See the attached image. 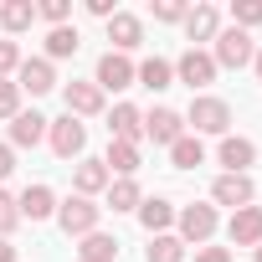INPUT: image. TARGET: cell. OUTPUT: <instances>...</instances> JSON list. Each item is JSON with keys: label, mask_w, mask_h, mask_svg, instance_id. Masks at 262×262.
<instances>
[{"label": "cell", "mask_w": 262, "mask_h": 262, "mask_svg": "<svg viewBox=\"0 0 262 262\" xmlns=\"http://www.w3.org/2000/svg\"><path fill=\"white\" fill-rule=\"evenodd\" d=\"M185 123L195 128V139H201V134H221V139H226V128H231V108H226L221 98H206V93H201V98L190 103V118H185Z\"/></svg>", "instance_id": "6da1fadb"}, {"label": "cell", "mask_w": 262, "mask_h": 262, "mask_svg": "<svg viewBox=\"0 0 262 262\" xmlns=\"http://www.w3.org/2000/svg\"><path fill=\"white\" fill-rule=\"evenodd\" d=\"M252 57H257V47H252L247 31H236V26L216 31V52H211L216 67H252Z\"/></svg>", "instance_id": "7a4b0ae2"}, {"label": "cell", "mask_w": 262, "mask_h": 262, "mask_svg": "<svg viewBox=\"0 0 262 262\" xmlns=\"http://www.w3.org/2000/svg\"><path fill=\"white\" fill-rule=\"evenodd\" d=\"M98 216H103V206H93L88 195H67V201L57 206V221H62L67 236H88V231H98Z\"/></svg>", "instance_id": "3957f363"}, {"label": "cell", "mask_w": 262, "mask_h": 262, "mask_svg": "<svg viewBox=\"0 0 262 262\" xmlns=\"http://www.w3.org/2000/svg\"><path fill=\"white\" fill-rule=\"evenodd\" d=\"M47 139H52V155H57V160H77V155L88 149V128L67 113V118L47 123Z\"/></svg>", "instance_id": "277c9868"}, {"label": "cell", "mask_w": 262, "mask_h": 262, "mask_svg": "<svg viewBox=\"0 0 262 262\" xmlns=\"http://www.w3.org/2000/svg\"><path fill=\"white\" fill-rule=\"evenodd\" d=\"M175 77L190 88V93H201V88H211L216 82V62H211V52H201V47H190L180 62H175Z\"/></svg>", "instance_id": "5b68a950"}, {"label": "cell", "mask_w": 262, "mask_h": 262, "mask_svg": "<svg viewBox=\"0 0 262 262\" xmlns=\"http://www.w3.org/2000/svg\"><path fill=\"white\" fill-rule=\"evenodd\" d=\"M21 93H31V98H41V93H52L57 88V72H52V62L47 57H21V67H16V77H11Z\"/></svg>", "instance_id": "8992f818"}, {"label": "cell", "mask_w": 262, "mask_h": 262, "mask_svg": "<svg viewBox=\"0 0 262 262\" xmlns=\"http://www.w3.org/2000/svg\"><path fill=\"white\" fill-rule=\"evenodd\" d=\"M175 226H180V242L206 247L216 231V206H185V211H175Z\"/></svg>", "instance_id": "52a82bcc"}, {"label": "cell", "mask_w": 262, "mask_h": 262, "mask_svg": "<svg viewBox=\"0 0 262 262\" xmlns=\"http://www.w3.org/2000/svg\"><path fill=\"white\" fill-rule=\"evenodd\" d=\"M93 82H98V93H123V88H134V62L118 57V52H103Z\"/></svg>", "instance_id": "ba28073f"}, {"label": "cell", "mask_w": 262, "mask_h": 262, "mask_svg": "<svg viewBox=\"0 0 262 262\" xmlns=\"http://www.w3.org/2000/svg\"><path fill=\"white\" fill-rule=\"evenodd\" d=\"M211 201H216V206H231V211H242V206H252V201H257V185H252V175H216V185H211Z\"/></svg>", "instance_id": "9c48e42d"}, {"label": "cell", "mask_w": 262, "mask_h": 262, "mask_svg": "<svg viewBox=\"0 0 262 262\" xmlns=\"http://www.w3.org/2000/svg\"><path fill=\"white\" fill-rule=\"evenodd\" d=\"M226 236H231V247H262V206H242V211H231Z\"/></svg>", "instance_id": "30bf717a"}, {"label": "cell", "mask_w": 262, "mask_h": 262, "mask_svg": "<svg viewBox=\"0 0 262 262\" xmlns=\"http://www.w3.org/2000/svg\"><path fill=\"white\" fill-rule=\"evenodd\" d=\"M216 160L226 165V175H247V165H257V144L242 139V134H226L221 149H216Z\"/></svg>", "instance_id": "8fae6325"}, {"label": "cell", "mask_w": 262, "mask_h": 262, "mask_svg": "<svg viewBox=\"0 0 262 262\" xmlns=\"http://www.w3.org/2000/svg\"><path fill=\"white\" fill-rule=\"evenodd\" d=\"M108 134L123 139V144H139V139H144V113H139L134 103H118V108L108 113Z\"/></svg>", "instance_id": "7c38bea8"}, {"label": "cell", "mask_w": 262, "mask_h": 262, "mask_svg": "<svg viewBox=\"0 0 262 262\" xmlns=\"http://www.w3.org/2000/svg\"><path fill=\"white\" fill-rule=\"evenodd\" d=\"M16 211H21L26 221H47V216H57V195H52V185H26V190L16 195Z\"/></svg>", "instance_id": "4fadbf2b"}, {"label": "cell", "mask_w": 262, "mask_h": 262, "mask_svg": "<svg viewBox=\"0 0 262 262\" xmlns=\"http://www.w3.org/2000/svg\"><path fill=\"white\" fill-rule=\"evenodd\" d=\"M185 134V118L175 113V108H155L149 118H144V139H155V144H175Z\"/></svg>", "instance_id": "5bb4252c"}, {"label": "cell", "mask_w": 262, "mask_h": 262, "mask_svg": "<svg viewBox=\"0 0 262 262\" xmlns=\"http://www.w3.org/2000/svg\"><path fill=\"white\" fill-rule=\"evenodd\" d=\"M108 41H113V52H118V57H123V52H134V47L144 41V26H139V16L113 11V21H108Z\"/></svg>", "instance_id": "9a60e30c"}, {"label": "cell", "mask_w": 262, "mask_h": 262, "mask_svg": "<svg viewBox=\"0 0 262 262\" xmlns=\"http://www.w3.org/2000/svg\"><path fill=\"white\" fill-rule=\"evenodd\" d=\"M47 123L52 118H41V113H16L11 118V149H36L47 139Z\"/></svg>", "instance_id": "2e32d148"}, {"label": "cell", "mask_w": 262, "mask_h": 262, "mask_svg": "<svg viewBox=\"0 0 262 262\" xmlns=\"http://www.w3.org/2000/svg\"><path fill=\"white\" fill-rule=\"evenodd\" d=\"M67 113H72V118H93V113H103V93H98V82H67Z\"/></svg>", "instance_id": "e0dca14e"}, {"label": "cell", "mask_w": 262, "mask_h": 262, "mask_svg": "<svg viewBox=\"0 0 262 262\" xmlns=\"http://www.w3.org/2000/svg\"><path fill=\"white\" fill-rule=\"evenodd\" d=\"M139 221H144L149 236H165V231L175 226V206H170L165 195H149V201H139Z\"/></svg>", "instance_id": "ac0fdd59"}, {"label": "cell", "mask_w": 262, "mask_h": 262, "mask_svg": "<svg viewBox=\"0 0 262 262\" xmlns=\"http://www.w3.org/2000/svg\"><path fill=\"white\" fill-rule=\"evenodd\" d=\"M216 31H221L216 6H190V11H185V36H190V41H216Z\"/></svg>", "instance_id": "d6986e66"}, {"label": "cell", "mask_w": 262, "mask_h": 262, "mask_svg": "<svg viewBox=\"0 0 262 262\" xmlns=\"http://www.w3.org/2000/svg\"><path fill=\"white\" fill-rule=\"evenodd\" d=\"M72 185H77V195H88V201H93L98 190H108V185H113V175H108V165H103V160H82V165H77V175H72Z\"/></svg>", "instance_id": "ffe728a7"}, {"label": "cell", "mask_w": 262, "mask_h": 262, "mask_svg": "<svg viewBox=\"0 0 262 262\" xmlns=\"http://www.w3.org/2000/svg\"><path fill=\"white\" fill-rule=\"evenodd\" d=\"M77 257H82V262H118V236L88 231V236H77Z\"/></svg>", "instance_id": "44dd1931"}, {"label": "cell", "mask_w": 262, "mask_h": 262, "mask_svg": "<svg viewBox=\"0 0 262 262\" xmlns=\"http://www.w3.org/2000/svg\"><path fill=\"white\" fill-rule=\"evenodd\" d=\"M134 82H144L149 93H165V88H175V62H165V57H149L144 67H134Z\"/></svg>", "instance_id": "7402d4cb"}, {"label": "cell", "mask_w": 262, "mask_h": 262, "mask_svg": "<svg viewBox=\"0 0 262 262\" xmlns=\"http://www.w3.org/2000/svg\"><path fill=\"white\" fill-rule=\"evenodd\" d=\"M103 165H108V175H118V180H134V170H139V144H123V139H113Z\"/></svg>", "instance_id": "603a6c76"}, {"label": "cell", "mask_w": 262, "mask_h": 262, "mask_svg": "<svg viewBox=\"0 0 262 262\" xmlns=\"http://www.w3.org/2000/svg\"><path fill=\"white\" fill-rule=\"evenodd\" d=\"M77 26H52L47 31V62H62V57H77Z\"/></svg>", "instance_id": "cb8c5ba5"}, {"label": "cell", "mask_w": 262, "mask_h": 262, "mask_svg": "<svg viewBox=\"0 0 262 262\" xmlns=\"http://www.w3.org/2000/svg\"><path fill=\"white\" fill-rule=\"evenodd\" d=\"M170 160H175V170H195V165H206V144L195 134H180L170 144Z\"/></svg>", "instance_id": "d4e9b609"}, {"label": "cell", "mask_w": 262, "mask_h": 262, "mask_svg": "<svg viewBox=\"0 0 262 262\" xmlns=\"http://www.w3.org/2000/svg\"><path fill=\"white\" fill-rule=\"evenodd\" d=\"M31 21H36V6H31V0H6V6H0V26H6L11 36H16V31H31Z\"/></svg>", "instance_id": "484cf974"}, {"label": "cell", "mask_w": 262, "mask_h": 262, "mask_svg": "<svg viewBox=\"0 0 262 262\" xmlns=\"http://www.w3.org/2000/svg\"><path fill=\"white\" fill-rule=\"evenodd\" d=\"M139 201H144L139 180H113V185H108V206H113V211H139Z\"/></svg>", "instance_id": "4316f807"}, {"label": "cell", "mask_w": 262, "mask_h": 262, "mask_svg": "<svg viewBox=\"0 0 262 262\" xmlns=\"http://www.w3.org/2000/svg\"><path fill=\"white\" fill-rule=\"evenodd\" d=\"M144 257H149V262H185V242L165 231V236H155V242H149V252H144Z\"/></svg>", "instance_id": "83f0119b"}, {"label": "cell", "mask_w": 262, "mask_h": 262, "mask_svg": "<svg viewBox=\"0 0 262 262\" xmlns=\"http://www.w3.org/2000/svg\"><path fill=\"white\" fill-rule=\"evenodd\" d=\"M231 26H236V31L262 26V0H236V6H231Z\"/></svg>", "instance_id": "f1b7e54d"}, {"label": "cell", "mask_w": 262, "mask_h": 262, "mask_svg": "<svg viewBox=\"0 0 262 262\" xmlns=\"http://www.w3.org/2000/svg\"><path fill=\"white\" fill-rule=\"evenodd\" d=\"M21 113V88L11 77H0V118H16Z\"/></svg>", "instance_id": "f546056e"}, {"label": "cell", "mask_w": 262, "mask_h": 262, "mask_svg": "<svg viewBox=\"0 0 262 262\" xmlns=\"http://www.w3.org/2000/svg\"><path fill=\"white\" fill-rule=\"evenodd\" d=\"M67 16H72V6H67V0H41V6H36V21H52V26H67Z\"/></svg>", "instance_id": "4dcf8cb0"}, {"label": "cell", "mask_w": 262, "mask_h": 262, "mask_svg": "<svg viewBox=\"0 0 262 262\" xmlns=\"http://www.w3.org/2000/svg\"><path fill=\"white\" fill-rule=\"evenodd\" d=\"M16 221H21L16 195H11V190H0V236H11V231H16Z\"/></svg>", "instance_id": "1f68e13d"}, {"label": "cell", "mask_w": 262, "mask_h": 262, "mask_svg": "<svg viewBox=\"0 0 262 262\" xmlns=\"http://www.w3.org/2000/svg\"><path fill=\"white\" fill-rule=\"evenodd\" d=\"M185 0H155V21H165V26H175V21H185Z\"/></svg>", "instance_id": "d6a6232c"}, {"label": "cell", "mask_w": 262, "mask_h": 262, "mask_svg": "<svg viewBox=\"0 0 262 262\" xmlns=\"http://www.w3.org/2000/svg\"><path fill=\"white\" fill-rule=\"evenodd\" d=\"M16 67H21V47L16 41H0V77H11Z\"/></svg>", "instance_id": "836d02e7"}, {"label": "cell", "mask_w": 262, "mask_h": 262, "mask_svg": "<svg viewBox=\"0 0 262 262\" xmlns=\"http://www.w3.org/2000/svg\"><path fill=\"white\" fill-rule=\"evenodd\" d=\"M195 262H231V247H195Z\"/></svg>", "instance_id": "e575fe53"}, {"label": "cell", "mask_w": 262, "mask_h": 262, "mask_svg": "<svg viewBox=\"0 0 262 262\" xmlns=\"http://www.w3.org/2000/svg\"><path fill=\"white\" fill-rule=\"evenodd\" d=\"M11 170H16V149H11V144H0V180H6Z\"/></svg>", "instance_id": "d590c367"}, {"label": "cell", "mask_w": 262, "mask_h": 262, "mask_svg": "<svg viewBox=\"0 0 262 262\" xmlns=\"http://www.w3.org/2000/svg\"><path fill=\"white\" fill-rule=\"evenodd\" d=\"M88 11H93L98 21H113V0H88Z\"/></svg>", "instance_id": "8d00e7d4"}, {"label": "cell", "mask_w": 262, "mask_h": 262, "mask_svg": "<svg viewBox=\"0 0 262 262\" xmlns=\"http://www.w3.org/2000/svg\"><path fill=\"white\" fill-rule=\"evenodd\" d=\"M0 262H16V247H11L6 236H0Z\"/></svg>", "instance_id": "74e56055"}, {"label": "cell", "mask_w": 262, "mask_h": 262, "mask_svg": "<svg viewBox=\"0 0 262 262\" xmlns=\"http://www.w3.org/2000/svg\"><path fill=\"white\" fill-rule=\"evenodd\" d=\"M252 67H257V82H262V47H257V57H252Z\"/></svg>", "instance_id": "f35d334b"}, {"label": "cell", "mask_w": 262, "mask_h": 262, "mask_svg": "<svg viewBox=\"0 0 262 262\" xmlns=\"http://www.w3.org/2000/svg\"><path fill=\"white\" fill-rule=\"evenodd\" d=\"M257 262H262V247H257Z\"/></svg>", "instance_id": "ab89813d"}]
</instances>
